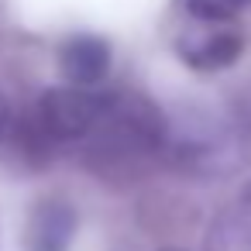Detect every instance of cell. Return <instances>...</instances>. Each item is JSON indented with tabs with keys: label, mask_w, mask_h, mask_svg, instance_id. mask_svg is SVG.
Wrapping results in <instances>:
<instances>
[{
	"label": "cell",
	"mask_w": 251,
	"mask_h": 251,
	"mask_svg": "<svg viewBox=\"0 0 251 251\" xmlns=\"http://www.w3.org/2000/svg\"><path fill=\"white\" fill-rule=\"evenodd\" d=\"M206 251H251V186L213 217Z\"/></svg>",
	"instance_id": "5b68a950"
},
{
	"label": "cell",
	"mask_w": 251,
	"mask_h": 251,
	"mask_svg": "<svg viewBox=\"0 0 251 251\" xmlns=\"http://www.w3.org/2000/svg\"><path fill=\"white\" fill-rule=\"evenodd\" d=\"M114 66V52L110 42L100 35H73L62 42L59 49V73L66 79V86L73 90H97Z\"/></svg>",
	"instance_id": "3957f363"
},
{
	"label": "cell",
	"mask_w": 251,
	"mask_h": 251,
	"mask_svg": "<svg viewBox=\"0 0 251 251\" xmlns=\"http://www.w3.org/2000/svg\"><path fill=\"white\" fill-rule=\"evenodd\" d=\"M244 35L230 25H200V31H189L179 38V55L196 73H217L241 59Z\"/></svg>",
	"instance_id": "277c9868"
},
{
	"label": "cell",
	"mask_w": 251,
	"mask_h": 251,
	"mask_svg": "<svg viewBox=\"0 0 251 251\" xmlns=\"http://www.w3.org/2000/svg\"><path fill=\"white\" fill-rule=\"evenodd\" d=\"M103 114V90H73L55 86L42 93V100L31 110L28 134L38 148H86L90 134L97 131Z\"/></svg>",
	"instance_id": "6da1fadb"
},
{
	"label": "cell",
	"mask_w": 251,
	"mask_h": 251,
	"mask_svg": "<svg viewBox=\"0 0 251 251\" xmlns=\"http://www.w3.org/2000/svg\"><path fill=\"white\" fill-rule=\"evenodd\" d=\"M4 127H7V100L0 97V134H4Z\"/></svg>",
	"instance_id": "52a82bcc"
},
{
	"label": "cell",
	"mask_w": 251,
	"mask_h": 251,
	"mask_svg": "<svg viewBox=\"0 0 251 251\" xmlns=\"http://www.w3.org/2000/svg\"><path fill=\"white\" fill-rule=\"evenodd\" d=\"M248 7H251V0H186V11L200 25H230Z\"/></svg>",
	"instance_id": "8992f818"
},
{
	"label": "cell",
	"mask_w": 251,
	"mask_h": 251,
	"mask_svg": "<svg viewBox=\"0 0 251 251\" xmlns=\"http://www.w3.org/2000/svg\"><path fill=\"white\" fill-rule=\"evenodd\" d=\"M79 230V213L62 196H42L25 220V251H69Z\"/></svg>",
	"instance_id": "7a4b0ae2"
},
{
	"label": "cell",
	"mask_w": 251,
	"mask_h": 251,
	"mask_svg": "<svg viewBox=\"0 0 251 251\" xmlns=\"http://www.w3.org/2000/svg\"><path fill=\"white\" fill-rule=\"evenodd\" d=\"M172 251H176V248H172Z\"/></svg>",
	"instance_id": "ba28073f"
}]
</instances>
